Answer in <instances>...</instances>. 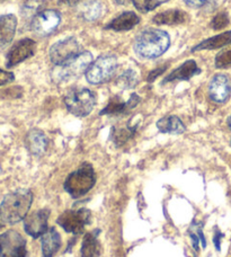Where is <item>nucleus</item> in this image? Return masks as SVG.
<instances>
[{
    "mask_svg": "<svg viewBox=\"0 0 231 257\" xmlns=\"http://www.w3.org/2000/svg\"><path fill=\"white\" fill-rule=\"evenodd\" d=\"M210 98L215 103H225L231 96V80L223 73L215 75L209 86Z\"/></svg>",
    "mask_w": 231,
    "mask_h": 257,
    "instance_id": "obj_13",
    "label": "nucleus"
},
{
    "mask_svg": "<svg viewBox=\"0 0 231 257\" xmlns=\"http://www.w3.org/2000/svg\"><path fill=\"white\" fill-rule=\"evenodd\" d=\"M95 183L96 175L94 168L90 164L84 163L77 171L67 177L63 187L73 199H79L94 187Z\"/></svg>",
    "mask_w": 231,
    "mask_h": 257,
    "instance_id": "obj_3",
    "label": "nucleus"
},
{
    "mask_svg": "<svg viewBox=\"0 0 231 257\" xmlns=\"http://www.w3.org/2000/svg\"><path fill=\"white\" fill-rule=\"evenodd\" d=\"M64 105L69 112L78 117L89 115L96 105V96L87 88H76L64 96Z\"/></svg>",
    "mask_w": 231,
    "mask_h": 257,
    "instance_id": "obj_5",
    "label": "nucleus"
},
{
    "mask_svg": "<svg viewBox=\"0 0 231 257\" xmlns=\"http://www.w3.org/2000/svg\"><path fill=\"white\" fill-rule=\"evenodd\" d=\"M14 73L11 71H5L3 69H0V86L7 85L9 82H12L14 80Z\"/></svg>",
    "mask_w": 231,
    "mask_h": 257,
    "instance_id": "obj_31",
    "label": "nucleus"
},
{
    "mask_svg": "<svg viewBox=\"0 0 231 257\" xmlns=\"http://www.w3.org/2000/svg\"><path fill=\"white\" fill-rule=\"evenodd\" d=\"M79 2L80 0H59V4L66 5V6H73V5H76Z\"/></svg>",
    "mask_w": 231,
    "mask_h": 257,
    "instance_id": "obj_36",
    "label": "nucleus"
},
{
    "mask_svg": "<svg viewBox=\"0 0 231 257\" xmlns=\"http://www.w3.org/2000/svg\"><path fill=\"white\" fill-rule=\"evenodd\" d=\"M222 238H223V233L221 232L218 228H215L214 229L213 242H214V246H215V248L218 251H220V249H221V241H222Z\"/></svg>",
    "mask_w": 231,
    "mask_h": 257,
    "instance_id": "obj_32",
    "label": "nucleus"
},
{
    "mask_svg": "<svg viewBox=\"0 0 231 257\" xmlns=\"http://www.w3.org/2000/svg\"><path fill=\"white\" fill-rule=\"evenodd\" d=\"M99 233L100 229H95V230L86 233L80 248L81 257H98L100 255V244L98 241Z\"/></svg>",
    "mask_w": 231,
    "mask_h": 257,
    "instance_id": "obj_21",
    "label": "nucleus"
},
{
    "mask_svg": "<svg viewBox=\"0 0 231 257\" xmlns=\"http://www.w3.org/2000/svg\"><path fill=\"white\" fill-rule=\"evenodd\" d=\"M41 246H42V257H53L61 247L60 233L54 228L48 229V231L41 237Z\"/></svg>",
    "mask_w": 231,
    "mask_h": 257,
    "instance_id": "obj_17",
    "label": "nucleus"
},
{
    "mask_svg": "<svg viewBox=\"0 0 231 257\" xmlns=\"http://www.w3.org/2000/svg\"><path fill=\"white\" fill-rule=\"evenodd\" d=\"M50 217V210L42 209L27 214L24 219V229L27 235L33 238L42 237L48 231V220Z\"/></svg>",
    "mask_w": 231,
    "mask_h": 257,
    "instance_id": "obj_12",
    "label": "nucleus"
},
{
    "mask_svg": "<svg viewBox=\"0 0 231 257\" xmlns=\"http://www.w3.org/2000/svg\"><path fill=\"white\" fill-rule=\"evenodd\" d=\"M31 190L20 189L8 193L0 204V217L5 224H16L24 220L33 203Z\"/></svg>",
    "mask_w": 231,
    "mask_h": 257,
    "instance_id": "obj_1",
    "label": "nucleus"
},
{
    "mask_svg": "<svg viewBox=\"0 0 231 257\" xmlns=\"http://www.w3.org/2000/svg\"><path fill=\"white\" fill-rule=\"evenodd\" d=\"M188 235L191 237V240H192V245H193V248L195 249L196 251H198V244H200V238H198L197 233L193 230V229L189 228L188 230Z\"/></svg>",
    "mask_w": 231,
    "mask_h": 257,
    "instance_id": "obj_33",
    "label": "nucleus"
},
{
    "mask_svg": "<svg viewBox=\"0 0 231 257\" xmlns=\"http://www.w3.org/2000/svg\"><path fill=\"white\" fill-rule=\"evenodd\" d=\"M157 128L161 133H168V135H182L186 130V126L183 121L176 115H167L161 117L157 122Z\"/></svg>",
    "mask_w": 231,
    "mask_h": 257,
    "instance_id": "obj_22",
    "label": "nucleus"
},
{
    "mask_svg": "<svg viewBox=\"0 0 231 257\" xmlns=\"http://www.w3.org/2000/svg\"><path fill=\"white\" fill-rule=\"evenodd\" d=\"M81 47L75 38H67L53 44L50 49V59L55 66H61L80 53Z\"/></svg>",
    "mask_w": 231,
    "mask_h": 257,
    "instance_id": "obj_10",
    "label": "nucleus"
},
{
    "mask_svg": "<svg viewBox=\"0 0 231 257\" xmlns=\"http://www.w3.org/2000/svg\"><path fill=\"white\" fill-rule=\"evenodd\" d=\"M184 3L186 4L188 7L198 8V7H202L203 5L206 3V0H184Z\"/></svg>",
    "mask_w": 231,
    "mask_h": 257,
    "instance_id": "obj_34",
    "label": "nucleus"
},
{
    "mask_svg": "<svg viewBox=\"0 0 231 257\" xmlns=\"http://www.w3.org/2000/svg\"><path fill=\"white\" fill-rule=\"evenodd\" d=\"M137 126H128V127H121V128H113L112 133H110V138L115 142L117 146H122L123 144L133 137L136 133Z\"/></svg>",
    "mask_w": 231,
    "mask_h": 257,
    "instance_id": "obj_24",
    "label": "nucleus"
},
{
    "mask_svg": "<svg viewBox=\"0 0 231 257\" xmlns=\"http://www.w3.org/2000/svg\"><path fill=\"white\" fill-rule=\"evenodd\" d=\"M140 23V17H139L137 14L133 12H127L123 13L118 17H115L113 21H110L107 25H106V29L112 30L115 32H123V31H129L132 30L133 27L138 25Z\"/></svg>",
    "mask_w": 231,
    "mask_h": 257,
    "instance_id": "obj_18",
    "label": "nucleus"
},
{
    "mask_svg": "<svg viewBox=\"0 0 231 257\" xmlns=\"http://www.w3.org/2000/svg\"><path fill=\"white\" fill-rule=\"evenodd\" d=\"M117 84L121 87L122 89H131L136 87L138 84V76L137 73L129 69V70L124 71L121 76L118 78Z\"/></svg>",
    "mask_w": 231,
    "mask_h": 257,
    "instance_id": "obj_27",
    "label": "nucleus"
},
{
    "mask_svg": "<svg viewBox=\"0 0 231 257\" xmlns=\"http://www.w3.org/2000/svg\"><path fill=\"white\" fill-rule=\"evenodd\" d=\"M26 239L16 230L0 233V257H27Z\"/></svg>",
    "mask_w": 231,
    "mask_h": 257,
    "instance_id": "obj_7",
    "label": "nucleus"
},
{
    "mask_svg": "<svg viewBox=\"0 0 231 257\" xmlns=\"http://www.w3.org/2000/svg\"><path fill=\"white\" fill-rule=\"evenodd\" d=\"M231 43V31L224 32L222 34L215 35L213 38H210L205 41H203L200 44L192 49L193 52L201 51V50H214L222 47H227Z\"/></svg>",
    "mask_w": 231,
    "mask_h": 257,
    "instance_id": "obj_23",
    "label": "nucleus"
},
{
    "mask_svg": "<svg viewBox=\"0 0 231 257\" xmlns=\"http://www.w3.org/2000/svg\"><path fill=\"white\" fill-rule=\"evenodd\" d=\"M169 47L170 38L168 33L158 29H148L141 32L133 44L136 53L143 59H156L163 56Z\"/></svg>",
    "mask_w": 231,
    "mask_h": 257,
    "instance_id": "obj_2",
    "label": "nucleus"
},
{
    "mask_svg": "<svg viewBox=\"0 0 231 257\" xmlns=\"http://www.w3.org/2000/svg\"><path fill=\"white\" fill-rule=\"evenodd\" d=\"M57 222L67 232L79 235L85 230L87 224L90 223V211L87 209L68 210L59 215Z\"/></svg>",
    "mask_w": 231,
    "mask_h": 257,
    "instance_id": "obj_8",
    "label": "nucleus"
},
{
    "mask_svg": "<svg viewBox=\"0 0 231 257\" xmlns=\"http://www.w3.org/2000/svg\"><path fill=\"white\" fill-rule=\"evenodd\" d=\"M26 147L30 153L34 156H42L45 154L46 149L49 146V139L45 136V133L38 128H33L31 130L26 136Z\"/></svg>",
    "mask_w": 231,
    "mask_h": 257,
    "instance_id": "obj_15",
    "label": "nucleus"
},
{
    "mask_svg": "<svg viewBox=\"0 0 231 257\" xmlns=\"http://www.w3.org/2000/svg\"><path fill=\"white\" fill-rule=\"evenodd\" d=\"M200 68L197 67L196 62L194 60H187L185 61L182 66L175 69L169 75L165 78L163 84H167V82L173 81H183V80H189L194 76L200 73Z\"/></svg>",
    "mask_w": 231,
    "mask_h": 257,
    "instance_id": "obj_16",
    "label": "nucleus"
},
{
    "mask_svg": "<svg viewBox=\"0 0 231 257\" xmlns=\"http://www.w3.org/2000/svg\"><path fill=\"white\" fill-rule=\"evenodd\" d=\"M0 173H2V167H0Z\"/></svg>",
    "mask_w": 231,
    "mask_h": 257,
    "instance_id": "obj_39",
    "label": "nucleus"
},
{
    "mask_svg": "<svg viewBox=\"0 0 231 257\" xmlns=\"http://www.w3.org/2000/svg\"><path fill=\"white\" fill-rule=\"evenodd\" d=\"M17 29V18L15 15L0 16V48L11 43Z\"/></svg>",
    "mask_w": 231,
    "mask_h": 257,
    "instance_id": "obj_19",
    "label": "nucleus"
},
{
    "mask_svg": "<svg viewBox=\"0 0 231 257\" xmlns=\"http://www.w3.org/2000/svg\"><path fill=\"white\" fill-rule=\"evenodd\" d=\"M118 59L113 54H104L92 62L85 72L86 79L91 85L107 82L117 72Z\"/></svg>",
    "mask_w": 231,
    "mask_h": 257,
    "instance_id": "obj_6",
    "label": "nucleus"
},
{
    "mask_svg": "<svg viewBox=\"0 0 231 257\" xmlns=\"http://www.w3.org/2000/svg\"><path fill=\"white\" fill-rule=\"evenodd\" d=\"M188 15L183 11L179 9H172V11H167L160 14H157L154 17L152 22L157 25H181L188 21Z\"/></svg>",
    "mask_w": 231,
    "mask_h": 257,
    "instance_id": "obj_20",
    "label": "nucleus"
},
{
    "mask_svg": "<svg viewBox=\"0 0 231 257\" xmlns=\"http://www.w3.org/2000/svg\"><path fill=\"white\" fill-rule=\"evenodd\" d=\"M92 63V56L90 52H80L75 58L64 62L61 66H55L52 72V79L60 84L75 79L87 71Z\"/></svg>",
    "mask_w": 231,
    "mask_h": 257,
    "instance_id": "obj_4",
    "label": "nucleus"
},
{
    "mask_svg": "<svg viewBox=\"0 0 231 257\" xmlns=\"http://www.w3.org/2000/svg\"><path fill=\"white\" fill-rule=\"evenodd\" d=\"M139 102H140V97L137 94H132L127 102H123L119 97H114L109 100L106 107L100 112V115H122V114H127L135 108Z\"/></svg>",
    "mask_w": 231,
    "mask_h": 257,
    "instance_id": "obj_14",
    "label": "nucleus"
},
{
    "mask_svg": "<svg viewBox=\"0 0 231 257\" xmlns=\"http://www.w3.org/2000/svg\"><path fill=\"white\" fill-rule=\"evenodd\" d=\"M61 22V15L53 9H45L34 15L31 22V29L40 36H48L58 29Z\"/></svg>",
    "mask_w": 231,
    "mask_h": 257,
    "instance_id": "obj_9",
    "label": "nucleus"
},
{
    "mask_svg": "<svg viewBox=\"0 0 231 257\" xmlns=\"http://www.w3.org/2000/svg\"><path fill=\"white\" fill-rule=\"evenodd\" d=\"M36 44L33 40L24 39L18 41L14 47L9 50L6 58V66L13 68L20 64L21 62L27 60L35 54Z\"/></svg>",
    "mask_w": 231,
    "mask_h": 257,
    "instance_id": "obj_11",
    "label": "nucleus"
},
{
    "mask_svg": "<svg viewBox=\"0 0 231 257\" xmlns=\"http://www.w3.org/2000/svg\"><path fill=\"white\" fill-rule=\"evenodd\" d=\"M229 24V17L227 14H218L211 22V26L213 30H222Z\"/></svg>",
    "mask_w": 231,
    "mask_h": 257,
    "instance_id": "obj_29",
    "label": "nucleus"
},
{
    "mask_svg": "<svg viewBox=\"0 0 231 257\" xmlns=\"http://www.w3.org/2000/svg\"><path fill=\"white\" fill-rule=\"evenodd\" d=\"M5 226H6V224L4 223V221L2 220V217H0V230H2V229H3Z\"/></svg>",
    "mask_w": 231,
    "mask_h": 257,
    "instance_id": "obj_37",
    "label": "nucleus"
},
{
    "mask_svg": "<svg viewBox=\"0 0 231 257\" xmlns=\"http://www.w3.org/2000/svg\"><path fill=\"white\" fill-rule=\"evenodd\" d=\"M166 70V66L165 67H163V68H159V69H157V70H154L152 71L150 75H149V77H148V81H154L157 77H158L160 73H163L164 71Z\"/></svg>",
    "mask_w": 231,
    "mask_h": 257,
    "instance_id": "obj_35",
    "label": "nucleus"
},
{
    "mask_svg": "<svg viewBox=\"0 0 231 257\" xmlns=\"http://www.w3.org/2000/svg\"><path fill=\"white\" fill-rule=\"evenodd\" d=\"M103 14V5L99 2H90L84 6L82 9V18L88 22L96 21Z\"/></svg>",
    "mask_w": 231,
    "mask_h": 257,
    "instance_id": "obj_25",
    "label": "nucleus"
},
{
    "mask_svg": "<svg viewBox=\"0 0 231 257\" xmlns=\"http://www.w3.org/2000/svg\"><path fill=\"white\" fill-rule=\"evenodd\" d=\"M228 125H229V127L231 128V115H230L229 118H228Z\"/></svg>",
    "mask_w": 231,
    "mask_h": 257,
    "instance_id": "obj_38",
    "label": "nucleus"
},
{
    "mask_svg": "<svg viewBox=\"0 0 231 257\" xmlns=\"http://www.w3.org/2000/svg\"><path fill=\"white\" fill-rule=\"evenodd\" d=\"M215 67L220 69L231 67V43L228 44L220 53L216 54Z\"/></svg>",
    "mask_w": 231,
    "mask_h": 257,
    "instance_id": "obj_28",
    "label": "nucleus"
},
{
    "mask_svg": "<svg viewBox=\"0 0 231 257\" xmlns=\"http://www.w3.org/2000/svg\"><path fill=\"white\" fill-rule=\"evenodd\" d=\"M202 227H203L202 223L197 222V221H194V222L191 224V227H189V228L193 229V230L197 233V236H198V238H200V240H201V242H202V247H203V248H205V247H206V240H205L204 233H203Z\"/></svg>",
    "mask_w": 231,
    "mask_h": 257,
    "instance_id": "obj_30",
    "label": "nucleus"
},
{
    "mask_svg": "<svg viewBox=\"0 0 231 257\" xmlns=\"http://www.w3.org/2000/svg\"><path fill=\"white\" fill-rule=\"evenodd\" d=\"M120 4H124L127 2H131L135 7L142 13H148L150 11H154L160 5L167 3L168 0H118Z\"/></svg>",
    "mask_w": 231,
    "mask_h": 257,
    "instance_id": "obj_26",
    "label": "nucleus"
}]
</instances>
